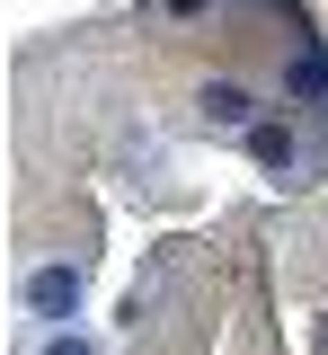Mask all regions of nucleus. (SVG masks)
<instances>
[{"mask_svg":"<svg viewBox=\"0 0 328 355\" xmlns=\"http://www.w3.org/2000/svg\"><path fill=\"white\" fill-rule=\"evenodd\" d=\"M27 302L45 311V320H71V311H80V275H71V266H45V275H27Z\"/></svg>","mask_w":328,"mask_h":355,"instance_id":"2","label":"nucleus"},{"mask_svg":"<svg viewBox=\"0 0 328 355\" xmlns=\"http://www.w3.org/2000/svg\"><path fill=\"white\" fill-rule=\"evenodd\" d=\"M195 116H204V133H248V116H257V98L239 80H204V98H195Z\"/></svg>","mask_w":328,"mask_h":355,"instance_id":"1","label":"nucleus"},{"mask_svg":"<svg viewBox=\"0 0 328 355\" xmlns=\"http://www.w3.org/2000/svg\"><path fill=\"white\" fill-rule=\"evenodd\" d=\"M248 151H257L266 169H293V133L284 125H248Z\"/></svg>","mask_w":328,"mask_h":355,"instance_id":"3","label":"nucleus"},{"mask_svg":"<svg viewBox=\"0 0 328 355\" xmlns=\"http://www.w3.org/2000/svg\"><path fill=\"white\" fill-rule=\"evenodd\" d=\"M45 355H89V347H80V338H53V347H45Z\"/></svg>","mask_w":328,"mask_h":355,"instance_id":"4","label":"nucleus"}]
</instances>
